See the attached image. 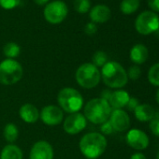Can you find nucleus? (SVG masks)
I'll use <instances>...</instances> for the list:
<instances>
[{
  "label": "nucleus",
  "instance_id": "f257e3e1",
  "mask_svg": "<svg viewBox=\"0 0 159 159\" xmlns=\"http://www.w3.org/2000/svg\"><path fill=\"white\" fill-rule=\"evenodd\" d=\"M103 83L111 89H121L128 82L126 70L124 66L114 61H108L100 72Z\"/></svg>",
  "mask_w": 159,
  "mask_h": 159
},
{
  "label": "nucleus",
  "instance_id": "f03ea898",
  "mask_svg": "<svg viewBox=\"0 0 159 159\" xmlns=\"http://www.w3.org/2000/svg\"><path fill=\"white\" fill-rule=\"evenodd\" d=\"M106 138L98 132L84 135L80 140V150L88 159H97L101 156L107 149Z\"/></svg>",
  "mask_w": 159,
  "mask_h": 159
},
{
  "label": "nucleus",
  "instance_id": "7ed1b4c3",
  "mask_svg": "<svg viewBox=\"0 0 159 159\" xmlns=\"http://www.w3.org/2000/svg\"><path fill=\"white\" fill-rule=\"evenodd\" d=\"M84 117L96 125H102L110 119L112 109L108 101L102 98H94L84 106Z\"/></svg>",
  "mask_w": 159,
  "mask_h": 159
},
{
  "label": "nucleus",
  "instance_id": "20e7f679",
  "mask_svg": "<svg viewBox=\"0 0 159 159\" xmlns=\"http://www.w3.org/2000/svg\"><path fill=\"white\" fill-rule=\"evenodd\" d=\"M57 101L62 111L68 113L79 112L84 106V98L79 91L71 87H66L60 90L57 96Z\"/></svg>",
  "mask_w": 159,
  "mask_h": 159
},
{
  "label": "nucleus",
  "instance_id": "39448f33",
  "mask_svg": "<svg viewBox=\"0 0 159 159\" xmlns=\"http://www.w3.org/2000/svg\"><path fill=\"white\" fill-rule=\"evenodd\" d=\"M75 78L80 86L85 89H92L99 84L101 74L96 66L91 63H85L78 67Z\"/></svg>",
  "mask_w": 159,
  "mask_h": 159
},
{
  "label": "nucleus",
  "instance_id": "423d86ee",
  "mask_svg": "<svg viewBox=\"0 0 159 159\" xmlns=\"http://www.w3.org/2000/svg\"><path fill=\"white\" fill-rule=\"evenodd\" d=\"M24 75L23 66L14 59H6L0 63V84L12 85L17 84Z\"/></svg>",
  "mask_w": 159,
  "mask_h": 159
},
{
  "label": "nucleus",
  "instance_id": "0eeeda50",
  "mask_svg": "<svg viewBox=\"0 0 159 159\" xmlns=\"http://www.w3.org/2000/svg\"><path fill=\"white\" fill-rule=\"evenodd\" d=\"M135 28L139 34L143 36L154 33L159 29L158 15L150 11L141 12L135 21Z\"/></svg>",
  "mask_w": 159,
  "mask_h": 159
},
{
  "label": "nucleus",
  "instance_id": "6e6552de",
  "mask_svg": "<svg viewBox=\"0 0 159 159\" xmlns=\"http://www.w3.org/2000/svg\"><path fill=\"white\" fill-rule=\"evenodd\" d=\"M68 10L65 2L61 0H55L46 5L44 9V18L45 20L52 25H58L62 23L67 16Z\"/></svg>",
  "mask_w": 159,
  "mask_h": 159
},
{
  "label": "nucleus",
  "instance_id": "1a4fd4ad",
  "mask_svg": "<svg viewBox=\"0 0 159 159\" xmlns=\"http://www.w3.org/2000/svg\"><path fill=\"white\" fill-rule=\"evenodd\" d=\"M87 125V120L84 114L75 112L69 114L64 121V130L69 135H75L82 132Z\"/></svg>",
  "mask_w": 159,
  "mask_h": 159
},
{
  "label": "nucleus",
  "instance_id": "9d476101",
  "mask_svg": "<svg viewBox=\"0 0 159 159\" xmlns=\"http://www.w3.org/2000/svg\"><path fill=\"white\" fill-rule=\"evenodd\" d=\"M125 140L128 146L137 151L145 150L150 144V139L147 134L142 130L137 128L130 129L127 132L125 136Z\"/></svg>",
  "mask_w": 159,
  "mask_h": 159
},
{
  "label": "nucleus",
  "instance_id": "9b49d317",
  "mask_svg": "<svg viewBox=\"0 0 159 159\" xmlns=\"http://www.w3.org/2000/svg\"><path fill=\"white\" fill-rule=\"evenodd\" d=\"M39 117L43 124L47 125H57L63 121L64 113L60 107L49 105L42 109L39 113Z\"/></svg>",
  "mask_w": 159,
  "mask_h": 159
},
{
  "label": "nucleus",
  "instance_id": "f8f14e48",
  "mask_svg": "<svg viewBox=\"0 0 159 159\" xmlns=\"http://www.w3.org/2000/svg\"><path fill=\"white\" fill-rule=\"evenodd\" d=\"M109 121L114 131L125 132L130 128V117L124 110H113Z\"/></svg>",
  "mask_w": 159,
  "mask_h": 159
},
{
  "label": "nucleus",
  "instance_id": "ddd939ff",
  "mask_svg": "<svg viewBox=\"0 0 159 159\" xmlns=\"http://www.w3.org/2000/svg\"><path fill=\"white\" fill-rule=\"evenodd\" d=\"M29 159H53V149L45 140L37 141L30 151Z\"/></svg>",
  "mask_w": 159,
  "mask_h": 159
},
{
  "label": "nucleus",
  "instance_id": "4468645a",
  "mask_svg": "<svg viewBox=\"0 0 159 159\" xmlns=\"http://www.w3.org/2000/svg\"><path fill=\"white\" fill-rule=\"evenodd\" d=\"M111 11L106 5H97L91 9L89 17L94 24H104L110 20Z\"/></svg>",
  "mask_w": 159,
  "mask_h": 159
},
{
  "label": "nucleus",
  "instance_id": "2eb2a0df",
  "mask_svg": "<svg viewBox=\"0 0 159 159\" xmlns=\"http://www.w3.org/2000/svg\"><path fill=\"white\" fill-rule=\"evenodd\" d=\"M130 98L129 94L122 89H117L111 93V96L109 99V104L113 110H122L125 108Z\"/></svg>",
  "mask_w": 159,
  "mask_h": 159
},
{
  "label": "nucleus",
  "instance_id": "dca6fc26",
  "mask_svg": "<svg viewBox=\"0 0 159 159\" xmlns=\"http://www.w3.org/2000/svg\"><path fill=\"white\" fill-rule=\"evenodd\" d=\"M130 60L137 66L144 64L149 57V51L147 47L141 43L134 45L129 52Z\"/></svg>",
  "mask_w": 159,
  "mask_h": 159
},
{
  "label": "nucleus",
  "instance_id": "f3484780",
  "mask_svg": "<svg viewBox=\"0 0 159 159\" xmlns=\"http://www.w3.org/2000/svg\"><path fill=\"white\" fill-rule=\"evenodd\" d=\"M39 111L37 109L36 106L30 103L24 104L19 111L20 117L23 121H25L27 124H34L36 123L39 118Z\"/></svg>",
  "mask_w": 159,
  "mask_h": 159
},
{
  "label": "nucleus",
  "instance_id": "a211bd4d",
  "mask_svg": "<svg viewBox=\"0 0 159 159\" xmlns=\"http://www.w3.org/2000/svg\"><path fill=\"white\" fill-rule=\"evenodd\" d=\"M135 117L138 121L141 123L150 122L155 114V111L153 107L147 103L139 104L134 111Z\"/></svg>",
  "mask_w": 159,
  "mask_h": 159
},
{
  "label": "nucleus",
  "instance_id": "6ab92c4d",
  "mask_svg": "<svg viewBox=\"0 0 159 159\" xmlns=\"http://www.w3.org/2000/svg\"><path fill=\"white\" fill-rule=\"evenodd\" d=\"M0 159H23V152L18 146L8 144L1 151Z\"/></svg>",
  "mask_w": 159,
  "mask_h": 159
},
{
  "label": "nucleus",
  "instance_id": "aec40b11",
  "mask_svg": "<svg viewBox=\"0 0 159 159\" xmlns=\"http://www.w3.org/2000/svg\"><path fill=\"white\" fill-rule=\"evenodd\" d=\"M139 8V0H123L120 5L121 11L125 15H130Z\"/></svg>",
  "mask_w": 159,
  "mask_h": 159
},
{
  "label": "nucleus",
  "instance_id": "412c9836",
  "mask_svg": "<svg viewBox=\"0 0 159 159\" xmlns=\"http://www.w3.org/2000/svg\"><path fill=\"white\" fill-rule=\"evenodd\" d=\"M19 136V130L18 127L14 124H7L4 127V138L5 139L10 142L13 143L17 140Z\"/></svg>",
  "mask_w": 159,
  "mask_h": 159
},
{
  "label": "nucleus",
  "instance_id": "4be33fe9",
  "mask_svg": "<svg viewBox=\"0 0 159 159\" xmlns=\"http://www.w3.org/2000/svg\"><path fill=\"white\" fill-rule=\"evenodd\" d=\"M3 52H4V54L8 57V59H13L20 54L21 49H20V46L16 44L15 42H9L4 46Z\"/></svg>",
  "mask_w": 159,
  "mask_h": 159
},
{
  "label": "nucleus",
  "instance_id": "5701e85b",
  "mask_svg": "<svg viewBox=\"0 0 159 159\" xmlns=\"http://www.w3.org/2000/svg\"><path fill=\"white\" fill-rule=\"evenodd\" d=\"M149 83L156 87H159V63L152 65L148 71Z\"/></svg>",
  "mask_w": 159,
  "mask_h": 159
},
{
  "label": "nucleus",
  "instance_id": "b1692460",
  "mask_svg": "<svg viewBox=\"0 0 159 159\" xmlns=\"http://www.w3.org/2000/svg\"><path fill=\"white\" fill-rule=\"evenodd\" d=\"M74 10L78 13H86L91 9V1L90 0H74Z\"/></svg>",
  "mask_w": 159,
  "mask_h": 159
},
{
  "label": "nucleus",
  "instance_id": "393cba45",
  "mask_svg": "<svg viewBox=\"0 0 159 159\" xmlns=\"http://www.w3.org/2000/svg\"><path fill=\"white\" fill-rule=\"evenodd\" d=\"M92 60H93L92 64L96 66L98 68L102 67L108 62V55L103 51H98L94 53Z\"/></svg>",
  "mask_w": 159,
  "mask_h": 159
},
{
  "label": "nucleus",
  "instance_id": "a878e982",
  "mask_svg": "<svg viewBox=\"0 0 159 159\" xmlns=\"http://www.w3.org/2000/svg\"><path fill=\"white\" fill-rule=\"evenodd\" d=\"M149 127L151 132L155 136L159 138V111L155 112L154 116L152 117V119L150 121L149 124Z\"/></svg>",
  "mask_w": 159,
  "mask_h": 159
},
{
  "label": "nucleus",
  "instance_id": "bb28decb",
  "mask_svg": "<svg viewBox=\"0 0 159 159\" xmlns=\"http://www.w3.org/2000/svg\"><path fill=\"white\" fill-rule=\"evenodd\" d=\"M126 73H127L128 79L132 80V81H137V80H139L141 76V69H140L139 66L134 65L128 68V71H126Z\"/></svg>",
  "mask_w": 159,
  "mask_h": 159
},
{
  "label": "nucleus",
  "instance_id": "cd10ccee",
  "mask_svg": "<svg viewBox=\"0 0 159 159\" xmlns=\"http://www.w3.org/2000/svg\"><path fill=\"white\" fill-rule=\"evenodd\" d=\"M21 0H0V7L4 10H12L19 6Z\"/></svg>",
  "mask_w": 159,
  "mask_h": 159
},
{
  "label": "nucleus",
  "instance_id": "c85d7f7f",
  "mask_svg": "<svg viewBox=\"0 0 159 159\" xmlns=\"http://www.w3.org/2000/svg\"><path fill=\"white\" fill-rule=\"evenodd\" d=\"M98 31V27H97V25L90 22L88 24H86V25L84 26V33L88 36H93L97 33Z\"/></svg>",
  "mask_w": 159,
  "mask_h": 159
},
{
  "label": "nucleus",
  "instance_id": "c756f323",
  "mask_svg": "<svg viewBox=\"0 0 159 159\" xmlns=\"http://www.w3.org/2000/svg\"><path fill=\"white\" fill-rule=\"evenodd\" d=\"M139 104H140V103H139V101L138 100L137 98H135V97H130V98H129V100H128V102H127V104H126L125 107L127 108L128 111H134L135 109H136Z\"/></svg>",
  "mask_w": 159,
  "mask_h": 159
},
{
  "label": "nucleus",
  "instance_id": "7c9ffc66",
  "mask_svg": "<svg viewBox=\"0 0 159 159\" xmlns=\"http://www.w3.org/2000/svg\"><path fill=\"white\" fill-rule=\"evenodd\" d=\"M100 130H101V132H102L104 135H110V134H111V133L114 131L109 120H108L107 122H105V123H103V124L101 125Z\"/></svg>",
  "mask_w": 159,
  "mask_h": 159
},
{
  "label": "nucleus",
  "instance_id": "2f4dec72",
  "mask_svg": "<svg viewBox=\"0 0 159 159\" xmlns=\"http://www.w3.org/2000/svg\"><path fill=\"white\" fill-rule=\"evenodd\" d=\"M147 3L153 12H159V0H147Z\"/></svg>",
  "mask_w": 159,
  "mask_h": 159
},
{
  "label": "nucleus",
  "instance_id": "473e14b6",
  "mask_svg": "<svg viewBox=\"0 0 159 159\" xmlns=\"http://www.w3.org/2000/svg\"><path fill=\"white\" fill-rule=\"evenodd\" d=\"M111 93H112V91L111 89H105V90L102 91L100 98H102V99H104L106 101H109V99H110V98L111 96Z\"/></svg>",
  "mask_w": 159,
  "mask_h": 159
},
{
  "label": "nucleus",
  "instance_id": "72a5a7b5",
  "mask_svg": "<svg viewBox=\"0 0 159 159\" xmlns=\"http://www.w3.org/2000/svg\"><path fill=\"white\" fill-rule=\"evenodd\" d=\"M130 159H147L146 155L140 152H135L133 153L131 156H130Z\"/></svg>",
  "mask_w": 159,
  "mask_h": 159
},
{
  "label": "nucleus",
  "instance_id": "f704fd0d",
  "mask_svg": "<svg viewBox=\"0 0 159 159\" xmlns=\"http://www.w3.org/2000/svg\"><path fill=\"white\" fill-rule=\"evenodd\" d=\"M35 3L39 6H43L45 4H47L49 2V0H34Z\"/></svg>",
  "mask_w": 159,
  "mask_h": 159
},
{
  "label": "nucleus",
  "instance_id": "c9c22d12",
  "mask_svg": "<svg viewBox=\"0 0 159 159\" xmlns=\"http://www.w3.org/2000/svg\"><path fill=\"white\" fill-rule=\"evenodd\" d=\"M155 100H156L157 104L159 105V88L157 89V91L155 93Z\"/></svg>",
  "mask_w": 159,
  "mask_h": 159
},
{
  "label": "nucleus",
  "instance_id": "e433bc0d",
  "mask_svg": "<svg viewBox=\"0 0 159 159\" xmlns=\"http://www.w3.org/2000/svg\"><path fill=\"white\" fill-rule=\"evenodd\" d=\"M156 159H159V151H158L157 153H156Z\"/></svg>",
  "mask_w": 159,
  "mask_h": 159
},
{
  "label": "nucleus",
  "instance_id": "4c0bfd02",
  "mask_svg": "<svg viewBox=\"0 0 159 159\" xmlns=\"http://www.w3.org/2000/svg\"><path fill=\"white\" fill-rule=\"evenodd\" d=\"M158 30H159V29H158Z\"/></svg>",
  "mask_w": 159,
  "mask_h": 159
}]
</instances>
